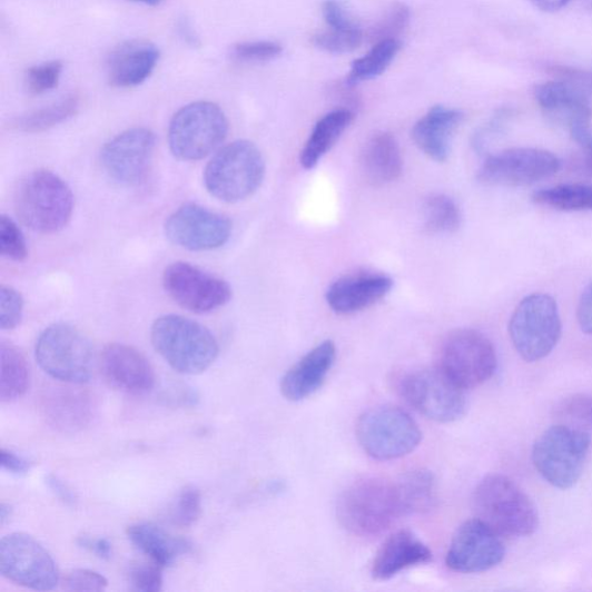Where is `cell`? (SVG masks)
I'll use <instances>...</instances> for the list:
<instances>
[{
    "mask_svg": "<svg viewBox=\"0 0 592 592\" xmlns=\"http://www.w3.org/2000/svg\"><path fill=\"white\" fill-rule=\"evenodd\" d=\"M473 509L478 519L502 539L529 537L540 525L535 503L503 475H490L480 483L473 494Z\"/></svg>",
    "mask_w": 592,
    "mask_h": 592,
    "instance_id": "6da1fadb",
    "label": "cell"
},
{
    "mask_svg": "<svg viewBox=\"0 0 592 592\" xmlns=\"http://www.w3.org/2000/svg\"><path fill=\"white\" fill-rule=\"evenodd\" d=\"M156 351L176 372L196 375L209 369L218 358L216 336L204 325L181 315H164L151 328Z\"/></svg>",
    "mask_w": 592,
    "mask_h": 592,
    "instance_id": "7a4b0ae2",
    "label": "cell"
},
{
    "mask_svg": "<svg viewBox=\"0 0 592 592\" xmlns=\"http://www.w3.org/2000/svg\"><path fill=\"white\" fill-rule=\"evenodd\" d=\"M16 211L21 223L40 234L67 227L75 210L70 186L57 174L41 169L24 177L16 193Z\"/></svg>",
    "mask_w": 592,
    "mask_h": 592,
    "instance_id": "3957f363",
    "label": "cell"
},
{
    "mask_svg": "<svg viewBox=\"0 0 592 592\" xmlns=\"http://www.w3.org/2000/svg\"><path fill=\"white\" fill-rule=\"evenodd\" d=\"M265 177V160L249 140H235L215 154L203 174L204 186L224 203H239L253 196Z\"/></svg>",
    "mask_w": 592,
    "mask_h": 592,
    "instance_id": "277c9868",
    "label": "cell"
},
{
    "mask_svg": "<svg viewBox=\"0 0 592 592\" xmlns=\"http://www.w3.org/2000/svg\"><path fill=\"white\" fill-rule=\"evenodd\" d=\"M337 516L353 535L383 534L402 517L395 483L379 478L354 482L338 499Z\"/></svg>",
    "mask_w": 592,
    "mask_h": 592,
    "instance_id": "5b68a950",
    "label": "cell"
},
{
    "mask_svg": "<svg viewBox=\"0 0 592 592\" xmlns=\"http://www.w3.org/2000/svg\"><path fill=\"white\" fill-rule=\"evenodd\" d=\"M229 131L225 111L210 101H197L177 110L168 129L172 156L182 161H199L216 154Z\"/></svg>",
    "mask_w": 592,
    "mask_h": 592,
    "instance_id": "8992f818",
    "label": "cell"
},
{
    "mask_svg": "<svg viewBox=\"0 0 592 592\" xmlns=\"http://www.w3.org/2000/svg\"><path fill=\"white\" fill-rule=\"evenodd\" d=\"M588 432L570 425L547 428L532 448V462L553 487L570 490L580 481L590 451Z\"/></svg>",
    "mask_w": 592,
    "mask_h": 592,
    "instance_id": "52a82bcc",
    "label": "cell"
},
{
    "mask_svg": "<svg viewBox=\"0 0 592 592\" xmlns=\"http://www.w3.org/2000/svg\"><path fill=\"white\" fill-rule=\"evenodd\" d=\"M36 359L52 378L83 384L92 378L96 354L91 342L72 325L55 323L40 334Z\"/></svg>",
    "mask_w": 592,
    "mask_h": 592,
    "instance_id": "ba28073f",
    "label": "cell"
},
{
    "mask_svg": "<svg viewBox=\"0 0 592 592\" xmlns=\"http://www.w3.org/2000/svg\"><path fill=\"white\" fill-rule=\"evenodd\" d=\"M509 330L523 361L536 363L545 359L558 345L562 334L556 302L544 293L526 296L514 310Z\"/></svg>",
    "mask_w": 592,
    "mask_h": 592,
    "instance_id": "9c48e42d",
    "label": "cell"
},
{
    "mask_svg": "<svg viewBox=\"0 0 592 592\" xmlns=\"http://www.w3.org/2000/svg\"><path fill=\"white\" fill-rule=\"evenodd\" d=\"M363 450L374 460L393 461L416 451L423 434L410 414L396 406H377L363 414L357 426Z\"/></svg>",
    "mask_w": 592,
    "mask_h": 592,
    "instance_id": "30bf717a",
    "label": "cell"
},
{
    "mask_svg": "<svg viewBox=\"0 0 592 592\" xmlns=\"http://www.w3.org/2000/svg\"><path fill=\"white\" fill-rule=\"evenodd\" d=\"M496 368L495 347L477 330H456L441 346L438 369L464 391L482 386L493 377Z\"/></svg>",
    "mask_w": 592,
    "mask_h": 592,
    "instance_id": "8fae6325",
    "label": "cell"
},
{
    "mask_svg": "<svg viewBox=\"0 0 592 592\" xmlns=\"http://www.w3.org/2000/svg\"><path fill=\"white\" fill-rule=\"evenodd\" d=\"M398 392L414 410L437 423L456 422L467 408L465 391L440 369L405 374L399 379Z\"/></svg>",
    "mask_w": 592,
    "mask_h": 592,
    "instance_id": "7c38bea8",
    "label": "cell"
},
{
    "mask_svg": "<svg viewBox=\"0 0 592 592\" xmlns=\"http://www.w3.org/2000/svg\"><path fill=\"white\" fill-rule=\"evenodd\" d=\"M561 160L541 148L515 147L489 155L477 179L487 186L527 187L555 175Z\"/></svg>",
    "mask_w": 592,
    "mask_h": 592,
    "instance_id": "4fadbf2b",
    "label": "cell"
},
{
    "mask_svg": "<svg viewBox=\"0 0 592 592\" xmlns=\"http://www.w3.org/2000/svg\"><path fill=\"white\" fill-rule=\"evenodd\" d=\"M162 285L170 298L194 314H210L225 307L233 296L230 285L187 262L167 266Z\"/></svg>",
    "mask_w": 592,
    "mask_h": 592,
    "instance_id": "5bb4252c",
    "label": "cell"
},
{
    "mask_svg": "<svg viewBox=\"0 0 592 592\" xmlns=\"http://www.w3.org/2000/svg\"><path fill=\"white\" fill-rule=\"evenodd\" d=\"M0 574L38 591L53 590L61 582L50 553L33 537L18 532L0 542Z\"/></svg>",
    "mask_w": 592,
    "mask_h": 592,
    "instance_id": "9a60e30c",
    "label": "cell"
},
{
    "mask_svg": "<svg viewBox=\"0 0 592 592\" xmlns=\"http://www.w3.org/2000/svg\"><path fill=\"white\" fill-rule=\"evenodd\" d=\"M166 238L190 251H211L230 239L231 221L197 204H186L175 210L164 226Z\"/></svg>",
    "mask_w": 592,
    "mask_h": 592,
    "instance_id": "2e32d148",
    "label": "cell"
},
{
    "mask_svg": "<svg viewBox=\"0 0 592 592\" xmlns=\"http://www.w3.org/2000/svg\"><path fill=\"white\" fill-rule=\"evenodd\" d=\"M157 147L151 129L132 128L105 144L100 159L110 179L124 186L140 184L150 169Z\"/></svg>",
    "mask_w": 592,
    "mask_h": 592,
    "instance_id": "e0dca14e",
    "label": "cell"
},
{
    "mask_svg": "<svg viewBox=\"0 0 592 592\" xmlns=\"http://www.w3.org/2000/svg\"><path fill=\"white\" fill-rule=\"evenodd\" d=\"M505 556L502 537L482 520L475 519L457 529L446 562L454 572L473 574L496 568Z\"/></svg>",
    "mask_w": 592,
    "mask_h": 592,
    "instance_id": "ac0fdd59",
    "label": "cell"
},
{
    "mask_svg": "<svg viewBox=\"0 0 592 592\" xmlns=\"http://www.w3.org/2000/svg\"><path fill=\"white\" fill-rule=\"evenodd\" d=\"M102 369L114 388L128 395H145L155 388L156 373L136 348L120 343L106 346Z\"/></svg>",
    "mask_w": 592,
    "mask_h": 592,
    "instance_id": "d6986e66",
    "label": "cell"
},
{
    "mask_svg": "<svg viewBox=\"0 0 592 592\" xmlns=\"http://www.w3.org/2000/svg\"><path fill=\"white\" fill-rule=\"evenodd\" d=\"M536 100L550 121L573 129L588 127L592 108L586 92L571 81H551L536 87Z\"/></svg>",
    "mask_w": 592,
    "mask_h": 592,
    "instance_id": "ffe728a7",
    "label": "cell"
},
{
    "mask_svg": "<svg viewBox=\"0 0 592 592\" xmlns=\"http://www.w3.org/2000/svg\"><path fill=\"white\" fill-rule=\"evenodd\" d=\"M160 59L159 48L151 41L129 40L115 47L106 59L109 81L120 88L144 83L155 72Z\"/></svg>",
    "mask_w": 592,
    "mask_h": 592,
    "instance_id": "44dd1931",
    "label": "cell"
},
{
    "mask_svg": "<svg viewBox=\"0 0 592 592\" xmlns=\"http://www.w3.org/2000/svg\"><path fill=\"white\" fill-rule=\"evenodd\" d=\"M394 280L381 274H361L343 277L333 283L325 300L337 314L362 312L377 304L391 293Z\"/></svg>",
    "mask_w": 592,
    "mask_h": 592,
    "instance_id": "7402d4cb",
    "label": "cell"
},
{
    "mask_svg": "<svg viewBox=\"0 0 592 592\" xmlns=\"http://www.w3.org/2000/svg\"><path fill=\"white\" fill-rule=\"evenodd\" d=\"M336 345L325 341L309 351L282 378V394L290 402H300L315 394L327 378L336 361Z\"/></svg>",
    "mask_w": 592,
    "mask_h": 592,
    "instance_id": "603a6c76",
    "label": "cell"
},
{
    "mask_svg": "<svg viewBox=\"0 0 592 592\" xmlns=\"http://www.w3.org/2000/svg\"><path fill=\"white\" fill-rule=\"evenodd\" d=\"M464 120L463 111L441 105L432 107L412 129L413 141L436 162L447 161L452 141Z\"/></svg>",
    "mask_w": 592,
    "mask_h": 592,
    "instance_id": "cb8c5ba5",
    "label": "cell"
},
{
    "mask_svg": "<svg viewBox=\"0 0 592 592\" xmlns=\"http://www.w3.org/2000/svg\"><path fill=\"white\" fill-rule=\"evenodd\" d=\"M432 559L433 553L426 544L411 531L399 530L383 543L371 573L377 581H387L410 568L428 564Z\"/></svg>",
    "mask_w": 592,
    "mask_h": 592,
    "instance_id": "d4e9b609",
    "label": "cell"
},
{
    "mask_svg": "<svg viewBox=\"0 0 592 592\" xmlns=\"http://www.w3.org/2000/svg\"><path fill=\"white\" fill-rule=\"evenodd\" d=\"M361 164L366 180L373 186H386L398 179L403 157L398 141L389 132H376L365 142Z\"/></svg>",
    "mask_w": 592,
    "mask_h": 592,
    "instance_id": "484cf974",
    "label": "cell"
},
{
    "mask_svg": "<svg viewBox=\"0 0 592 592\" xmlns=\"http://www.w3.org/2000/svg\"><path fill=\"white\" fill-rule=\"evenodd\" d=\"M131 543L160 568H169L177 559L193 551V543L186 539L174 537L154 523H137L128 529Z\"/></svg>",
    "mask_w": 592,
    "mask_h": 592,
    "instance_id": "4316f807",
    "label": "cell"
},
{
    "mask_svg": "<svg viewBox=\"0 0 592 592\" xmlns=\"http://www.w3.org/2000/svg\"><path fill=\"white\" fill-rule=\"evenodd\" d=\"M45 411L51 426L62 432H77L91 423L95 405L90 396L59 388L45 399Z\"/></svg>",
    "mask_w": 592,
    "mask_h": 592,
    "instance_id": "83f0119b",
    "label": "cell"
},
{
    "mask_svg": "<svg viewBox=\"0 0 592 592\" xmlns=\"http://www.w3.org/2000/svg\"><path fill=\"white\" fill-rule=\"evenodd\" d=\"M353 118V110L338 108L324 115L317 121L300 155V164L305 169L315 168L330 152L332 148L351 126Z\"/></svg>",
    "mask_w": 592,
    "mask_h": 592,
    "instance_id": "f1b7e54d",
    "label": "cell"
},
{
    "mask_svg": "<svg viewBox=\"0 0 592 592\" xmlns=\"http://www.w3.org/2000/svg\"><path fill=\"white\" fill-rule=\"evenodd\" d=\"M402 516H414L430 512L436 500L435 478L424 468L404 473L395 482Z\"/></svg>",
    "mask_w": 592,
    "mask_h": 592,
    "instance_id": "f546056e",
    "label": "cell"
},
{
    "mask_svg": "<svg viewBox=\"0 0 592 592\" xmlns=\"http://www.w3.org/2000/svg\"><path fill=\"white\" fill-rule=\"evenodd\" d=\"M31 386V369L24 355L9 342L0 343V401L13 402Z\"/></svg>",
    "mask_w": 592,
    "mask_h": 592,
    "instance_id": "4dcf8cb0",
    "label": "cell"
},
{
    "mask_svg": "<svg viewBox=\"0 0 592 592\" xmlns=\"http://www.w3.org/2000/svg\"><path fill=\"white\" fill-rule=\"evenodd\" d=\"M399 39L381 41L372 46L363 57L354 59L351 65L346 81L357 87L363 81L373 80L391 67L402 49Z\"/></svg>",
    "mask_w": 592,
    "mask_h": 592,
    "instance_id": "1f68e13d",
    "label": "cell"
},
{
    "mask_svg": "<svg viewBox=\"0 0 592 592\" xmlns=\"http://www.w3.org/2000/svg\"><path fill=\"white\" fill-rule=\"evenodd\" d=\"M78 110V97L68 96L49 106L17 117L13 127L21 132H43L71 120Z\"/></svg>",
    "mask_w": 592,
    "mask_h": 592,
    "instance_id": "d6a6232c",
    "label": "cell"
},
{
    "mask_svg": "<svg viewBox=\"0 0 592 592\" xmlns=\"http://www.w3.org/2000/svg\"><path fill=\"white\" fill-rule=\"evenodd\" d=\"M532 201L562 213L592 211V185H560L532 195Z\"/></svg>",
    "mask_w": 592,
    "mask_h": 592,
    "instance_id": "836d02e7",
    "label": "cell"
},
{
    "mask_svg": "<svg viewBox=\"0 0 592 592\" xmlns=\"http://www.w3.org/2000/svg\"><path fill=\"white\" fill-rule=\"evenodd\" d=\"M425 225L433 233H453L462 224V214L457 203L450 196L433 194L424 204Z\"/></svg>",
    "mask_w": 592,
    "mask_h": 592,
    "instance_id": "e575fe53",
    "label": "cell"
},
{
    "mask_svg": "<svg viewBox=\"0 0 592 592\" xmlns=\"http://www.w3.org/2000/svg\"><path fill=\"white\" fill-rule=\"evenodd\" d=\"M411 21V9L404 2H393L386 11L364 32L365 42L375 45L381 41L398 39Z\"/></svg>",
    "mask_w": 592,
    "mask_h": 592,
    "instance_id": "d590c367",
    "label": "cell"
},
{
    "mask_svg": "<svg viewBox=\"0 0 592 592\" xmlns=\"http://www.w3.org/2000/svg\"><path fill=\"white\" fill-rule=\"evenodd\" d=\"M365 42L363 29L357 31H338L329 28L312 37V43L319 50L333 53L344 55L357 50Z\"/></svg>",
    "mask_w": 592,
    "mask_h": 592,
    "instance_id": "8d00e7d4",
    "label": "cell"
},
{
    "mask_svg": "<svg viewBox=\"0 0 592 592\" xmlns=\"http://www.w3.org/2000/svg\"><path fill=\"white\" fill-rule=\"evenodd\" d=\"M284 51V47L272 40L248 41L234 45L229 56L238 63H265L274 61Z\"/></svg>",
    "mask_w": 592,
    "mask_h": 592,
    "instance_id": "74e56055",
    "label": "cell"
},
{
    "mask_svg": "<svg viewBox=\"0 0 592 592\" xmlns=\"http://www.w3.org/2000/svg\"><path fill=\"white\" fill-rule=\"evenodd\" d=\"M24 234L14 219L0 216V255L12 262H23L28 257Z\"/></svg>",
    "mask_w": 592,
    "mask_h": 592,
    "instance_id": "f35d334b",
    "label": "cell"
},
{
    "mask_svg": "<svg viewBox=\"0 0 592 592\" xmlns=\"http://www.w3.org/2000/svg\"><path fill=\"white\" fill-rule=\"evenodd\" d=\"M201 514V494L193 486L184 489L170 507L168 521L176 526L188 527L197 522Z\"/></svg>",
    "mask_w": 592,
    "mask_h": 592,
    "instance_id": "ab89813d",
    "label": "cell"
},
{
    "mask_svg": "<svg viewBox=\"0 0 592 592\" xmlns=\"http://www.w3.org/2000/svg\"><path fill=\"white\" fill-rule=\"evenodd\" d=\"M513 116L514 112L510 108L499 109L484 126L473 134L471 138L473 150L478 155H486L490 146L507 131Z\"/></svg>",
    "mask_w": 592,
    "mask_h": 592,
    "instance_id": "60d3db41",
    "label": "cell"
},
{
    "mask_svg": "<svg viewBox=\"0 0 592 592\" xmlns=\"http://www.w3.org/2000/svg\"><path fill=\"white\" fill-rule=\"evenodd\" d=\"M63 70L61 61H50L29 68L24 75L27 90L34 96L53 91L61 80Z\"/></svg>",
    "mask_w": 592,
    "mask_h": 592,
    "instance_id": "b9f144b4",
    "label": "cell"
},
{
    "mask_svg": "<svg viewBox=\"0 0 592 592\" xmlns=\"http://www.w3.org/2000/svg\"><path fill=\"white\" fill-rule=\"evenodd\" d=\"M555 416L579 426L592 428V396L573 395L555 406Z\"/></svg>",
    "mask_w": 592,
    "mask_h": 592,
    "instance_id": "7bdbcfd3",
    "label": "cell"
},
{
    "mask_svg": "<svg viewBox=\"0 0 592 592\" xmlns=\"http://www.w3.org/2000/svg\"><path fill=\"white\" fill-rule=\"evenodd\" d=\"M24 302L19 290L12 286L0 287V329L14 330L23 317Z\"/></svg>",
    "mask_w": 592,
    "mask_h": 592,
    "instance_id": "ee69618b",
    "label": "cell"
},
{
    "mask_svg": "<svg viewBox=\"0 0 592 592\" xmlns=\"http://www.w3.org/2000/svg\"><path fill=\"white\" fill-rule=\"evenodd\" d=\"M322 16L329 28L338 29V31L363 29L359 22L353 18L343 0H324Z\"/></svg>",
    "mask_w": 592,
    "mask_h": 592,
    "instance_id": "f6af8a7d",
    "label": "cell"
},
{
    "mask_svg": "<svg viewBox=\"0 0 592 592\" xmlns=\"http://www.w3.org/2000/svg\"><path fill=\"white\" fill-rule=\"evenodd\" d=\"M160 566L136 565L129 571V581L136 591L158 592L162 589L164 578Z\"/></svg>",
    "mask_w": 592,
    "mask_h": 592,
    "instance_id": "bcb514c9",
    "label": "cell"
},
{
    "mask_svg": "<svg viewBox=\"0 0 592 592\" xmlns=\"http://www.w3.org/2000/svg\"><path fill=\"white\" fill-rule=\"evenodd\" d=\"M108 586L107 579L90 570H75L65 581V588L76 592H101Z\"/></svg>",
    "mask_w": 592,
    "mask_h": 592,
    "instance_id": "7dc6e473",
    "label": "cell"
},
{
    "mask_svg": "<svg viewBox=\"0 0 592 592\" xmlns=\"http://www.w3.org/2000/svg\"><path fill=\"white\" fill-rule=\"evenodd\" d=\"M162 399L168 405L186 407L196 406L199 397L193 388L185 386V384H181V386L176 384V386H171L164 393Z\"/></svg>",
    "mask_w": 592,
    "mask_h": 592,
    "instance_id": "c3c4849f",
    "label": "cell"
},
{
    "mask_svg": "<svg viewBox=\"0 0 592 592\" xmlns=\"http://www.w3.org/2000/svg\"><path fill=\"white\" fill-rule=\"evenodd\" d=\"M578 320L583 333L592 336V282L584 288L578 307Z\"/></svg>",
    "mask_w": 592,
    "mask_h": 592,
    "instance_id": "681fc988",
    "label": "cell"
},
{
    "mask_svg": "<svg viewBox=\"0 0 592 592\" xmlns=\"http://www.w3.org/2000/svg\"><path fill=\"white\" fill-rule=\"evenodd\" d=\"M0 465L18 476L26 475L32 468L31 462L4 448L0 452Z\"/></svg>",
    "mask_w": 592,
    "mask_h": 592,
    "instance_id": "f907efd6",
    "label": "cell"
},
{
    "mask_svg": "<svg viewBox=\"0 0 592 592\" xmlns=\"http://www.w3.org/2000/svg\"><path fill=\"white\" fill-rule=\"evenodd\" d=\"M46 484L49 490L65 503V505L69 507H76L77 496L69 485H67L62 480H59L53 475H48L46 477Z\"/></svg>",
    "mask_w": 592,
    "mask_h": 592,
    "instance_id": "816d5d0a",
    "label": "cell"
},
{
    "mask_svg": "<svg viewBox=\"0 0 592 592\" xmlns=\"http://www.w3.org/2000/svg\"><path fill=\"white\" fill-rule=\"evenodd\" d=\"M79 547L95 553L103 560H108L112 553L111 543L106 539H92L90 536H81L77 540Z\"/></svg>",
    "mask_w": 592,
    "mask_h": 592,
    "instance_id": "f5cc1de1",
    "label": "cell"
},
{
    "mask_svg": "<svg viewBox=\"0 0 592 592\" xmlns=\"http://www.w3.org/2000/svg\"><path fill=\"white\" fill-rule=\"evenodd\" d=\"M176 31L179 34L180 39L188 46L196 48L200 46V40L193 27L190 20L186 17L177 20Z\"/></svg>",
    "mask_w": 592,
    "mask_h": 592,
    "instance_id": "db71d44e",
    "label": "cell"
},
{
    "mask_svg": "<svg viewBox=\"0 0 592 592\" xmlns=\"http://www.w3.org/2000/svg\"><path fill=\"white\" fill-rule=\"evenodd\" d=\"M573 139L584 148L586 155L592 156V130L588 127H581L571 131Z\"/></svg>",
    "mask_w": 592,
    "mask_h": 592,
    "instance_id": "11a10c76",
    "label": "cell"
},
{
    "mask_svg": "<svg viewBox=\"0 0 592 592\" xmlns=\"http://www.w3.org/2000/svg\"><path fill=\"white\" fill-rule=\"evenodd\" d=\"M532 4L544 12H558L566 8L572 0H531Z\"/></svg>",
    "mask_w": 592,
    "mask_h": 592,
    "instance_id": "9f6ffc18",
    "label": "cell"
},
{
    "mask_svg": "<svg viewBox=\"0 0 592 592\" xmlns=\"http://www.w3.org/2000/svg\"><path fill=\"white\" fill-rule=\"evenodd\" d=\"M12 510L7 503L0 505V524L4 525L11 517Z\"/></svg>",
    "mask_w": 592,
    "mask_h": 592,
    "instance_id": "6f0895ef",
    "label": "cell"
},
{
    "mask_svg": "<svg viewBox=\"0 0 592 592\" xmlns=\"http://www.w3.org/2000/svg\"><path fill=\"white\" fill-rule=\"evenodd\" d=\"M580 162V168L584 170V172L592 175V156L586 155Z\"/></svg>",
    "mask_w": 592,
    "mask_h": 592,
    "instance_id": "680465c9",
    "label": "cell"
},
{
    "mask_svg": "<svg viewBox=\"0 0 592 592\" xmlns=\"http://www.w3.org/2000/svg\"><path fill=\"white\" fill-rule=\"evenodd\" d=\"M130 2L146 7H157L162 2V0H130Z\"/></svg>",
    "mask_w": 592,
    "mask_h": 592,
    "instance_id": "91938a15",
    "label": "cell"
}]
</instances>
